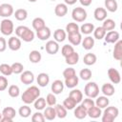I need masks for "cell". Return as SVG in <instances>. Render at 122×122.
<instances>
[{"mask_svg": "<svg viewBox=\"0 0 122 122\" xmlns=\"http://www.w3.org/2000/svg\"><path fill=\"white\" fill-rule=\"evenodd\" d=\"M40 96V90L36 86H30L22 94L21 99L25 104H31L35 101L37 97Z\"/></svg>", "mask_w": 122, "mask_h": 122, "instance_id": "6da1fadb", "label": "cell"}, {"mask_svg": "<svg viewBox=\"0 0 122 122\" xmlns=\"http://www.w3.org/2000/svg\"><path fill=\"white\" fill-rule=\"evenodd\" d=\"M119 114V110L114 106L106 107L102 115V122H112Z\"/></svg>", "mask_w": 122, "mask_h": 122, "instance_id": "7a4b0ae2", "label": "cell"}, {"mask_svg": "<svg viewBox=\"0 0 122 122\" xmlns=\"http://www.w3.org/2000/svg\"><path fill=\"white\" fill-rule=\"evenodd\" d=\"M84 93L90 98H95L99 94V87L95 82H89L84 88Z\"/></svg>", "mask_w": 122, "mask_h": 122, "instance_id": "3957f363", "label": "cell"}, {"mask_svg": "<svg viewBox=\"0 0 122 122\" xmlns=\"http://www.w3.org/2000/svg\"><path fill=\"white\" fill-rule=\"evenodd\" d=\"M14 30V26H13V22L10 19L5 18L1 21L0 23V31L2 32L3 35H10L13 32Z\"/></svg>", "mask_w": 122, "mask_h": 122, "instance_id": "277c9868", "label": "cell"}, {"mask_svg": "<svg viewBox=\"0 0 122 122\" xmlns=\"http://www.w3.org/2000/svg\"><path fill=\"white\" fill-rule=\"evenodd\" d=\"M71 17L76 22H84L87 19V11L84 8L76 7L71 11Z\"/></svg>", "mask_w": 122, "mask_h": 122, "instance_id": "5b68a950", "label": "cell"}, {"mask_svg": "<svg viewBox=\"0 0 122 122\" xmlns=\"http://www.w3.org/2000/svg\"><path fill=\"white\" fill-rule=\"evenodd\" d=\"M13 7L10 4L3 3L0 5V16L8 18L13 14Z\"/></svg>", "mask_w": 122, "mask_h": 122, "instance_id": "8992f818", "label": "cell"}, {"mask_svg": "<svg viewBox=\"0 0 122 122\" xmlns=\"http://www.w3.org/2000/svg\"><path fill=\"white\" fill-rule=\"evenodd\" d=\"M20 81L25 85H30L34 81V74L30 71H24L21 72Z\"/></svg>", "mask_w": 122, "mask_h": 122, "instance_id": "52a82bcc", "label": "cell"}, {"mask_svg": "<svg viewBox=\"0 0 122 122\" xmlns=\"http://www.w3.org/2000/svg\"><path fill=\"white\" fill-rule=\"evenodd\" d=\"M120 38L119 32L116 30H109L108 32H106L104 39L106 43H111V44H114L115 42H117Z\"/></svg>", "mask_w": 122, "mask_h": 122, "instance_id": "ba28073f", "label": "cell"}, {"mask_svg": "<svg viewBox=\"0 0 122 122\" xmlns=\"http://www.w3.org/2000/svg\"><path fill=\"white\" fill-rule=\"evenodd\" d=\"M108 76L112 83L113 84H119L121 81V76L119 71L114 68H110L108 70Z\"/></svg>", "mask_w": 122, "mask_h": 122, "instance_id": "9c48e42d", "label": "cell"}, {"mask_svg": "<svg viewBox=\"0 0 122 122\" xmlns=\"http://www.w3.org/2000/svg\"><path fill=\"white\" fill-rule=\"evenodd\" d=\"M45 49L49 54H55L59 51V45L55 40H49L46 43Z\"/></svg>", "mask_w": 122, "mask_h": 122, "instance_id": "30bf717a", "label": "cell"}, {"mask_svg": "<svg viewBox=\"0 0 122 122\" xmlns=\"http://www.w3.org/2000/svg\"><path fill=\"white\" fill-rule=\"evenodd\" d=\"M8 47L10 48V50H11L13 51H18L21 48V40L17 36L16 37L15 36H11L8 40Z\"/></svg>", "mask_w": 122, "mask_h": 122, "instance_id": "8fae6325", "label": "cell"}, {"mask_svg": "<svg viewBox=\"0 0 122 122\" xmlns=\"http://www.w3.org/2000/svg\"><path fill=\"white\" fill-rule=\"evenodd\" d=\"M36 35H37V37H38L40 40L46 41V40H48V39L51 37V29H50L49 27H46V26H45V27L42 28L41 30H36Z\"/></svg>", "mask_w": 122, "mask_h": 122, "instance_id": "7c38bea8", "label": "cell"}, {"mask_svg": "<svg viewBox=\"0 0 122 122\" xmlns=\"http://www.w3.org/2000/svg\"><path fill=\"white\" fill-rule=\"evenodd\" d=\"M112 56L115 60L120 61L122 59V40H118L114 43V49L112 52Z\"/></svg>", "mask_w": 122, "mask_h": 122, "instance_id": "4fadbf2b", "label": "cell"}, {"mask_svg": "<svg viewBox=\"0 0 122 122\" xmlns=\"http://www.w3.org/2000/svg\"><path fill=\"white\" fill-rule=\"evenodd\" d=\"M68 12V6L64 3H59L54 8V13L58 17H63Z\"/></svg>", "mask_w": 122, "mask_h": 122, "instance_id": "5bb4252c", "label": "cell"}, {"mask_svg": "<svg viewBox=\"0 0 122 122\" xmlns=\"http://www.w3.org/2000/svg\"><path fill=\"white\" fill-rule=\"evenodd\" d=\"M51 89L52 93H54V94H59V93H61V92H63V90H64V83H63L61 80H59V79L54 80V81L52 82V84H51Z\"/></svg>", "mask_w": 122, "mask_h": 122, "instance_id": "9a60e30c", "label": "cell"}, {"mask_svg": "<svg viewBox=\"0 0 122 122\" xmlns=\"http://www.w3.org/2000/svg\"><path fill=\"white\" fill-rule=\"evenodd\" d=\"M107 10H106V9H104V8H96L95 10H94V12H93V16H94V18H95V20H97V21H103V20H105L106 18H107Z\"/></svg>", "mask_w": 122, "mask_h": 122, "instance_id": "2e32d148", "label": "cell"}, {"mask_svg": "<svg viewBox=\"0 0 122 122\" xmlns=\"http://www.w3.org/2000/svg\"><path fill=\"white\" fill-rule=\"evenodd\" d=\"M37 84L40 87H46L49 83H50V76L48 73L46 72H41L38 74L37 78H36Z\"/></svg>", "mask_w": 122, "mask_h": 122, "instance_id": "e0dca14e", "label": "cell"}, {"mask_svg": "<svg viewBox=\"0 0 122 122\" xmlns=\"http://www.w3.org/2000/svg\"><path fill=\"white\" fill-rule=\"evenodd\" d=\"M95 98H96V100L94 101V104H95V106H97L100 109H105L110 104V100H109L108 96L103 95V96H97Z\"/></svg>", "mask_w": 122, "mask_h": 122, "instance_id": "ac0fdd59", "label": "cell"}, {"mask_svg": "<svg viewBox=\"0 0 122 122\" xmlns=\"http://www.w3.org/2000/svg\"><path fill=\"white\" fill-rule=\"evenodd\" d=\"M101 92H103V94L105 96H112L114 94L115 92V90H114V87L112 84H110V83H105L102 85L101 87Z\"/></svg>", "mask_w": 122, "mask_h": 122, "instance_id": "d6986e66", "label": "cell"}, {"mask_svg": "<svg viewBox=\"0 0 122 122\" xmlns=\"http://www.w3.org/2000/svg\"><path fill=\"white\" fill-rule=\"evenodd\" d=\"M53 38L57 43L63 42L66 38H67V32L66 30H62V29H57L54 30L53 32Z\"/></svg>", "mask_w": 122, "mask_h": 122, "instance_id": "ffe728a7", "label": "cell"}, {"mask_svg": "<svg viewBox=\"0 0 122 122\" xmlns=\"http://www.w3.org/2000/svg\"><path fill=\"white\" fill-rule=\"evenodd\" d=\"M68 39L70 41V43L73 46H78L79 44H81L82 41V35L80 32H76V33H71V34H68Z\"/></svg>", "mask_w": 122, "mask_h": 122, "instance_id": "44dd1931", "label": "cell"}, {"mask_svg": "<svg viewBox=\"0 0 122 122\" xmlns=\"http://www.w3.org/2000/svg\"><path fill=\"white\" fill-rule=\"evenodd\" d=\"M78 82H79V78L78 76L73 75L71 77H68V78H65V83L64 85H66L67 88H70V89H73L75 88L77 85H78Z\"/></svg>", "mask_w": 122, "mask_h": 122, "instance_id": "7402d4cb", "label": "cell"}, {"mask_svg": "<svg viewBox=\"0 0 122 122\" xmlns=\"http://www.w3.org/2000/svg\"><path fill=\"white\" fill-rule=\"evenodd\" d=\"M102 114V111L100 108H98L97 106H93L92 108H90L89 110H87V115H89L91 118H98L99 116H101Z\"/></svg>", "mask_w": 122, "mask_h": 122, "instance_id": "603a6c76", "label": "cell"}, {"mask_svg": "<svg viewBox=\"0 0 122 122\" xmlns=\"http://www.w3.org/2000/svg\"><path fill=\"white\" fill-rule=\"evenodd\" d=\"M97 60V57L94 53H92V52H89V53H86L83 57V62L85 65L87 66H92V65H94L95 62Z\"/></svg>", "mask_w": 122, "mask_h": 122, "instance_id": "cb8c5ba5", "label": "cell"}, {"mask_svg": "<svg viewBox=\"0 0 122 122\" xmlns=\"http://www.w3.org/2000/svg\"><path fill=\"white\" fill-rule=\"evenodd\" d=\"M73 114L74 116L77 118V119H83L87 116V110L82 106V105H79V106H75V109H74V112H73Z\"/></svg>", "mask_w": 122, "mask_h": 122, "instance_id": "d4e9b609", "label": "cell"}, {"mask_svg": "<svg viewBox=\"0 0 122 122\" xmlns=\"http://www.w3.org/2000/svg\"><path fill=\"white\" fill-rule=\"evenodd\" d=\"M44 117L45 119L47 120H53L55 117H56V112H55V110H54V107L52 106H50V107H47L45 110H44Z\"/></svg>", "mask_w": 122, "mask_h": 122, "instance_id": "484cf974", "label": "cell"}, {"mask_svg": "<svg viewBox=\"0 0 122 122\" xmlns=\"http://www.w3.org/2000/svg\"><path fill=\"white\" fill-rule=\"evenodd\" d=\"M19 38H21L25 42H31L34 39V32L32 30H30V28H27Z\"/></svg>", "mask_w": 122, "mask_h": 122, "instance_id": "4316f807", "label": "cell"}, {"mask_svg": "<svg viewBox=\"0 0 122 122\" xmlns=\"http://www.w3.org/2000/svg\"><path fill=\"white\" fill-rule=\"evenodd\" d=\"M69 96L71 97L76 102V104L80 103L82 101V99H83V93H82V92L80 90L74 89V88H73V90H71V92H70V95Z\"/></svg>", "mask_w": 122, "mask_h": 122, "instance_id": "83f0119b", "label": "cell"}, {"mask_svg": "<svg viewBox=\"0 0 122 122\" xmlns=\"http://www.w3.org/2000/svg\"><path fill=\"white\" fill-rule=\"evenodd\" d=\"M54 110L56 112V117L58 118H65L67 116V109L61 105V104H55L54 105Z\"/></svg>", "mask_w": 122, "mask_h": 122, "instance_id": "f1b7e54d", "label": "cell"}, {"mask_svg": "<svg viewBox=\"0 0 122 122\" xmlns=\"http://www.w3.org/2000/svg\"><path fill=\"white\" fill-rule=\"evenodd\" d=\"M81 43H82V47H83L85 50L90 51V50H92V49L93 48V46H94V38H92V36H87V37H85V38L81 41Z\"/></svg>", "mask_w": 122, "mask_h": 122, "instance_id": "f546056e", "label": "cell"}, {"mask_svg": "<svg viewBox=\"0 0 122 122\" xmlns=\"http://www.w3.org/2000/svg\"><path fill=\"white\" fill-rule=\"evenodd\" d=\"M29 59H30V61L31 63L36 64V63H39V62L41 61L42 55H41L40 51H36V50H33V51H31L30 52V54H29Z\"/></svg>", "mask_w": 122, "mask_h": 122, "instance_id": "4dcf8cb0", "label": "cell"}, {"mask_svg": "<svg viewBox=\"0 0 122 122\" xmlns=\"http://www.w3.org/2000/svg\"><path fill=\"white\" fill-rule=\"evenodd\" d=\"M65 61L68 65H75L79 61V54L76 51H73L72 53L65 57Z\"/></svg>", "mask_w": 122, "mask_h": 122, "instance_id": "1f68e13d", "label": "cell"}, {"mask_svg": "<svg viewBox=\"0 0 122 122\" xmlns=\"http://www.w3.org/2000/svg\"><path fill=\"white\" fill-rule=\"evenodd\" d=\"M104 4H105L106 10H109L111 12H114L118 9V4L116 0H105Z\"/></svg>", "mask_w": 122, "mask_h": 122, "instance_id": "d6a6232c", "label": "cell"}, {"mask_svg": "<svg viewBox=\"0 0 122 122\" xmlns=\"http://www.w3.org/2000/svg\"><path fill=\"white\" fill-rule=\"evenodd\" d=\"M13 14L15 19L18 21H24L28 17V11L25 9H18L13 12Z\"/></svg>", "mask_w": 122, "mask_h": 122, "instance_id": "836d02e7", "label": "cell"}, {"mask_svg": "<svg viewBox=\"0 0 122 122\" xmlns=\"http://www.w3.org/2000/svg\"><path fill=\"white\" fill-rule=\"evenodd\" d=\"M94 30V25L92 23H84L81 27H79V30L83 34H91Z\"/></svg>", "mask_w": 122, "mask_h": 122, "instance_id": "e575fe53", "label": "cell"}, {"mask_svg": "<svg viewBox=\"0 0 122 122\" xmlns=\"http://www.w3.org/2000/svg\"><path fill=\"white\" fill-rule=\"evenodd\" d=\"M116 24L114 22V20L111 19V18H106L105 20H103V25L102 28L107 31V30H114Z\"/></svg>", "mask_w": 122, "mask_h": 122, "instance_id": "d590c367", "label": "cell"}, {"mask_svg": "<svg viewBox=\"0 0 122 122\" xmlns=\"http://www.w3.org/2000/svg\"><path fill=\"white\" fill-rule=\"evenodd\" d=\"M2 115H3V117L13 119L15 117V115H16V111L12 107H6L2 111Z\"/></svg>", "mask_w": 122, "mask_h": 122, "instance_id": "8d00e7d4", "label": "cell"}, {"mask_svg": "<svg viewBox=\"0 0 122 122\" xmlns=\"http://www.w3.org/2000/svg\"><path fill=\"white\" fill-rule=\"evenodd\" d=\"M46 26L45 24V20L41 17H36L32 20V28L35 30H41L42 28H44Z\"/></svg>", "mask_w": 122, "mask_h": 122, "instance_id": "74e56055", "label": "cell"}, {"mask_svg": "<svg viewBox=\"0 0 122 122\" xmlns=\"http://www.w3.org/2000/svg\"><path fill=\"white\" fill-rule=\"evenodd\" d=\"M18 113H19V115H20L21 117H23V118H27V117H29V116L30 115V113H31V110H30V108L28 106V104H26V105L21 106V107L19 108V110H18Z\"/></svg>", "mask_w": 122, "mask_h": 122, "instance_id": "f35d334b", "label": "cell"}, {"mask_svg": "<svg viewBox=\"0 0 122 122\" xmlns=\"http://www.w3.org/2000/svg\"><path fill=\"white\" fill-rule=\"evenodd\" d=\"M66 32H67L68 34L79 32V26L77 25V23L71 22V23L67 24V26H66Z\"/></svg>", "mask_w": 122, "mask_h": 122, "instance_id": "ab89813d", "label": "cell"}, {"mask_svg": "<svg viewBox=\"0 0 122 122\" xmlns=\"http://www.w3.org/2000/svg\"><path fill=\"white\" fill-rule=\"evenodd\" d=\"M8 93L10 97H13V98H16L19 96L20 94V89L18 86L16 85H10L8 89Z\"/></svg>", "mask_w": 122, "mask_h": 122, "instance_id": "60d3db41", "label": "cell"}, {"mask_svg": "<svg viewBox=\"0 0 122 122\" xmlns=\"http://www.w3.org/2000/svg\"><path fill=\"white\" fill-rule=\"evenodd\" d=\"M46 99L43 98V97H37L35 99V101L33 102V105H34V108L38 111H41V110H44L45 107H46Z\"/></svg>", "mask_w": 122, "mask_h": 122, "instance_id": "b9f144b4", "label": "cell"}, {"mask_svg": "<svg viewBox=\"0 0 122 122\" xmlns=\"http://www.w3.org/2000/svg\"><path fill=\"white\" fill-rule=\"evenodd\" d=\"M92 32H93V36H94L95 39L101 40V39L104 38V36H105V34H106L107 31L102 27H97V28H94V30H93Z\"/></svg>", "mask_w": 122, "mask_h": 122, "instance_id": "7bdbcfd3", "label": "cell"}, {"mask_svg": "<svg viewBox=\"0 0 122 122\" xmlns=\"http://www.w3.org/2000/svg\"><path fill=\"white\" fill-rule=\"evenodd\" d=\"M0 72L5 75V76H9L12 73V70H11V66L6 63H3L0 65Z\"/></svg>", "mask_w": 122, "mask_h": 122, "instance_id": "ee69618b", "label": "cell"}, {"mask_svg": "<svg viewBox=\"0 0 122 122\" xmlns=\"http://www.w3.org/2000/svg\"><path fill=\"white\" fill-rule=\"evenodd\" d=\"M63 106L67 109V110H73L76 106V102L71 98V97H67L64 101H63Z\"/></svg>", "mask_w": 122, "mask_h": 122, "instance_id": "f6af8a7d", "label": "cell"}, {"mask_svg": "<svg viewBox=\"0 0 122 122\" xmlns=\"http://www.w3.org/2000/svg\"><path fill=\"white\" fill-rule=\"evenodd\" d=\"M92 71L90 69H82L79 72V76L82 80H85V81H88L91 79L92 77Z\"/></svg>", "mask_w": 122, "mask_h": 122, "instance_id": "bcb514c9", "label": "cell"}, {"mask_svg": "<svg viewBox=\"0 0 122 122\" xmlns=\"http://www.w3.org/2000/svg\"><path fill=\"white\" fill-rule=\"evenodd\" d=\"M73 51H74L73 47H72V46H71V45H69V44L64 45V46L62 47V49H61V53H62V55H63L64 57H66V56L70 55V54H71V53H72Z\"/></svg>", "mask_w": 122, "mask_h": 122, "instance_id": "7dc6e473", "label": "cell"}, {"mask_svg": "<svg viewBox=\"0 0 122 122\" xmlns=\"http://www.w3.org/2000/svg\"><path fill=\"white\" fill-rule=\"evenodd\" d=\"M10 66H11L12 73H15V74H20V73L23 71V70H24L23 64H21V63H19V62H15V63H13V64L10 65Z\"/></svg>", "mask_w": 122, "mask_h": 122, "instance_id": "c3c4849f", "label": "cell"}, {"mask_svg": "<svg viewBox=\"0 0 122 122\" xmlns=\"http://www.w3.org/2000/svg\"><path fill=\"white\" fill-rule=\"evenodd\" d=\"M81 105H82L86 110H89L90 108L93 107L95 104H94V101L92 100V98L87 97V98H85V99H82V101H81Z\"/></svg>", "mask_w": 122, "mask_h": 122, "instance_id": "681fc988", "label": "cell"}, {"mask_svg": "<svg viewBox=\"0 0 122 122\" xmlns=\"http://www.w3.org/2000/svg\"><path fill=\"white\" fill-rule=\"evenodd\" d=\"M46 119L44 117V114L40 112H36L32 114L31 116V121L32 122H44Z\"/></svg>", "mask_w": 122, "mask_h": 122, "instance_id": "f907efd6", "label": "cell"}, {"mask_svg": "<svg viewBox=\"0 0 122 122\" xmlns=\"http://www.w3.org/2000/svg\"><path fill=\"white\" fill-rule=\"evenodd\" d=\"M56 97L54 93H48L47 97H46V103L49 106H54L56 104Z\"/></svg>", "mask_w": 122, "mask_h": 122, "instance_id": "816d5d0a", "label": "cell"}, {"mask_svg": "<svg viewBox=\"0 0 122 122\" xmlns=\"http://www.w3.org/2000/svg\"><path fill=\"white\" fill-rule=\"evenodd\" d=\"M76 74V71H75V70L73 69V68H67V69H65L64 71H63V76H64V78H68V77H71V76H73V75H75Z\"/></svg>", "mask_w": 122, "mask_h": 122, "instance_id": "f5cc1de1", "label": "cell"}, {"mask_svg": "<svg viewBox=\"0 0 122 122\" xmlns=\"http://www.w3.org/2000/svg\"><path fill=\"white\" fill-rule=\"evenodd\" d=\"M8 88V79L6 78L5 75L0 76V92L5 91Z\"/></svg>", "mask_w": 122, "mask_h": 122, "instance_id": "db71d44e", "label": "cell"}, {"mask_svg": "<svg viewBox=\"0 0 122 122\" xmlns=\"http://www.w3.org/2000/svg\"><path fill=\"white\" fill-rule=\"evenodd\" d=\"M27 28H28V27H26V26H18V27L15 29V34H16V36H17V37H20L21 34L25 31V30H26Z\"/></svg>", "mask_w": 122, "mask_h": 122, "instance_id": "11a10c76", "label": "cell"}, {"mask_svg": "<svg viewBox=\"0 0 122 122\" xmlns=\"http://www.w3.org/2000/svg\"><path fill=\"white\" fill-rule=\"evenodd\" d=\"M7 49V41L4 37H0V52L5 51Z\"/></svg>", "mask_w": 122, "mask_h": 122, "instance_id": "9f6ffc18", "label": "cell"}, {"mask_svg": "<svg viewBox=\"0 0 122 122\" xmlns=\"http://www.w3.org/2000/svg\"><path fill=\"white\" fill-rule=\"evenodd\" d=\"M79 2H80V4H81L82 6H84V7H89V6L92 4V0H79Z\"/></svg>", "mask_w": 122, "mask_h": 122, "instance_id": "6f0895ef", "label": "cell"}, {"mask_svg": "<svg viewBox=\"0 0 122 122\" xmlns=\"http://www.w3.org/2000/svg\"><path fill=\"white\" fill-rule=\"evenodd\" d=\"M77 1H78V0H64V2H65L66 5H73V4H75Z\"/></svg>", "mask_w": 122, "mask_h": 122, "instance_id": "680465c9", "label": "cell"}, {"mask_svg": "<svg viewBox=\"0 0 122 122\" xmlns=\"http://www.w3.org/2000/svg\"><path fill=\"white\" fill-rule=\"evenodd\" d=\"M11 121H12V119H10V118L2 117V119H1V121H0V122H11Z\"/></svg>", "mask_w": 122, "mask_h": 122, "instance_id": "91938a15", "label": "cell"}, {"mask_svg": "<svg viewBox=\"0 0 122 122\" xmlns=\"http://www.w3.org/2000/svg\"><path fill=\"white\" fill-rule=\"evenodd\" d=\"M29 1H30V2H31V3H34V2H36L37 0H29Z\"/></svg>", "mask_w": 122, "mask_h": 122, "instance_id": "94428289", "label": "cell"}, {"mask_svg": "<svg viewBox=\"0 0 122 122\" xmlns=\"http://www.w3.org/2000/svg\"><path fill=\"white\" fill-rule=\"evenodd\" d=\"M2 117H3V115H2V112H0V121H1V119H2Z\"/></svg>", "mask_w": 122, "mask_h": 122, "instance_id": "6125c7cd", "label": "cell"}, {"mask_svg": "<svg viewBox=\"0 0 122 122\" xmlns=\"http://www.w3.org/2000/svg\"><path fill=\"white\" fill-rule=\"evenodd\" d=\"M51 1H55V0H51Z\"/></svg>", "mask_w": 122, "mask_h": 122, "instance_id": "be15d7a7", "label": "cell"}, {"mask_svg": "<svg viewBox=\"0 0 122 122\" xmlns=\"http://www.w3.org/2000/svg\"><path fill=\"white\" fill-rule=\"evenodd\" d=\"M0 103H1V100H0Z\"/></svg>", "mask_w": 122, "mask_h": 122, "instance_id": "e7e4bbea", "label": "cell"}]
</instances>
